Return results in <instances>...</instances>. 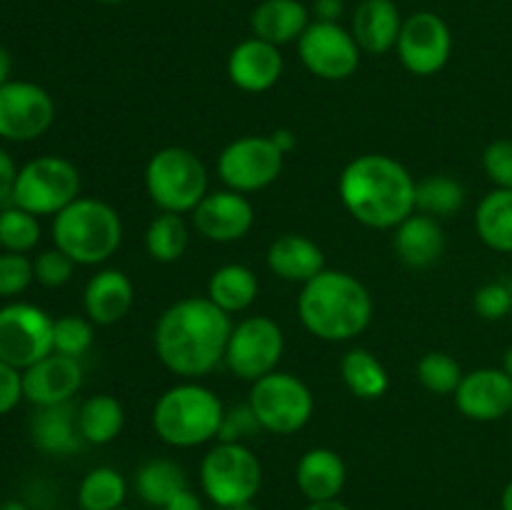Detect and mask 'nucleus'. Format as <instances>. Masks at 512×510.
<instances>
[{"label": "nucleus", "instance_id": "obj_27", "mask_svg": "<svg viewBox=\"0 0 512 510\" xmlns=\"http://www.w3.org/2000/svg\"><path fill=\"white\" fill-rule=\"evenodd\" d=\"M258 275L240 263H228L215 270L208 280V298L228 315L243 313L258 300Z\"/></svg>", "mask_w": 512, "mask_h": 510}, {"label": "nucleus", "instance_id": "obj_26", "mask_svg": "<svg viewBox=\"0 0 512 510\" xmlns=\"http://www.w3.org/2000/svg\"><path fill=\"white\" fill-rule=\"evenodd\" d=\"M313 23L308 8L300 0H263L250 13V30L253 38L265 40L270 45H288L300 40L305 28Z\"/></svg>", "mask_w": 512, "mask_h": 510}, {"label": "nucleus", "instance_id": "obj_10", "mask_svg": "<svg viewBox=\"0 0 512 510\" xmlns=\"http://www.w3.org/2000/svg\"><path fill=\"white\" fill-rule=\"evenodd\" d=\"M283 350V328L268 315H250L233 325L223 363L228 365L235 378L255 383L263 375L278 370Z\"/></svg>", "mask_w": 512, "mask_h": 510}, {"label": "nucleus", "instance_id": "obj_19", "mask_svg": "<svg viewBox=\"0 0 512 510\" xmlns=\"http://www.w3.org/2000/svg\"><path fill=\"white\" fill-rule=\"evenodd\" d=\"M283 75V55L278 45L260 38H248L230 50L228 78L245 93H265Z\"/></svg>", "mask_w": 512, "mask_h": 510}, {"label": "nucleus", "instance_id": "obj_22", "mask_svg": "<svg viewBox=\"0 0 512 510\" xmlns=\"http://www.w3.org/2000/svg\"><path fill=\"white\" fill-rule=\"evenodd\" d=\"M265 260H268L270 273L278 275L285 283L305 285L325 270L323 248L308 235L298 233H285L275 238Z\"/></svg>", "mask_w": 512, "mask_h": 510}, {"label": "nucleus", "instance_id": "obj_2", "mask_svg": "<svg viewBox=\"0 0 512 510\" xmlns=\"http://www.w3.org/2000/svg\"><path fill=\"white\" fill-rule=\"evenodd\" d=\"M418 180L403 163L383 153L358 155L345 165L338 193L345 210L365 228L395 230L415 213Z\"/></svg>", "mask_w": 512, "mask_h": 510}, {"label": "nucleus", "instance_id": "obj_47", "mask_svg": "<svg viewBox=\"0 0 512 510\" xmlns=\"http://www.w3.org/2000/svg\"><path fill=\"white\" fill-rule=\"evenodd\" d=\"M270 138H273V143L278 145L280 153H283V155L293 153L295 145H298V138H295L293 130H288V128H278L275 133H270Z\"/></svg>", "mask_w": 512, "mask_h": 510}, {"label": "nucleus", "instance_id": "obj_16", "mask_svg": "<svg viewBox=\"0 0 512 510\" xmlns=\"http://www.w3.org/2000/svg\"><path fill=\"white\" fill-rule=\"evenodd\" d=\"M253 203L238 190H210L193 210V225L210 243H235L253 228Z\"/></svg>", "mask_w": 512, "mask_h": 510}, {"label": "nucleus", "instance_id": "obj_36", "mask_svg": "<svg viewBox=\"0 0 512 510\" xmlns=\"http://www.w3.org/2000/svg\"><path fill=\"white\" fill-rule=\"evenodd\" d=\"M418 373L420 385L433 395H455L460 380H463V368L453 355L443 353V350H430L423 358L418 360Z\"/></svg>", "mask_w": 512, "mask_h": 510}, {"label": "nucleus", "instance_id": "obj_14", "mask_svg": "<svg viewBox=\"0 0 512 510\" xmlns=\"http://www.w3.org/2000/svg\"><path fill=\"white\" fill-rule=\"evenodd\" d=\"M298 55L305 68L320 80H348L360 65V48L353 33L338 23L313 20L298 40Z\"/></svg>", "mask_w": 512, "mask_h": 510}, {"label": "nucleus", "instance_id": "obj_11", "mask_svg": "<svg viewBox=\"0 0 512 510\" xmlns=\"http://www.w3.org/2000/svg\"><path fill=\"white\" fill-rule=\"evenodd\" d=\"M53 353V318L23 300L0 308V360L23 373Z\"/></svg>", "mask_w": 512, "mask_h": 510}, {"label": "nucleus", "instance_id": "obj_7", "mask_svg": "<svg viewBox=\"0 0 512 510\" xmlns=\"http://www.w3.org/2000/svg\"><path fill=\"white\" fill-rule=\"evenodd\" d=\"M263 485V465L245 443H220L200 463V488L213 505L253 503Z\"/></svg>", "mask_w": 512, "mask_h": 510}, {"label": "nucleus", "instance_id": "obj_34", "mask_svg": "<svg viewBox=\"0 0 512 510\" xmlns=\"http://www.w3.org/2000/svg\"><path fill=\"white\" fill-rule=\"evenodd\" d=\"M465 203V188L450 175H430L415 188V210L433 218H448Z\"/></svg>", "mask_w": 512, "mask_h": 510}, {"label": "nucleus", "instance_id": "obj_8", "mask_svg": "<svg viewBox=\"0 0 512 510\" xmlns=\"http://www.w3.org/2000/svg\"><path fill=\"white\" fill-rule=\"evenodd\" d=\"M248 405L253 408L260 428L275 435H293L313 418L315 398L298 375L273 370L255 380Z\"/></svg>", "mask_w": 512, "mask_h": 510}, {"label": "nucleus", "instance_id": "obj_55", "mask_svg": "<svg viewBox=\"0 0 512 510\" xmlns=\"http://www.w3.org/2000/svg\"><path fill=\"white\" fill-rule=\"evenodd\" d=\"M118 510H135V508H128V505H123V508H118Z\"/></svg>", "mask_w": 512, "mask_h": 510}, {"label": "nucleus", "instance_id": "obj_41", "mask_svg": "<svg viewBox=\"0 0 512 510\" xmlns=\"http://www.w3.org/2000/svg\"><path fill=\"white\" fill-rule=\"evenodd\" d=\"M260 423L255 418L253 408L248 403L245 405H233V408L225 410L223 423H220L218 440L220 443H248L253 435L260 433Z\"/></svg>", "mask_w": 512, "mask_h": 510}, {"label": "nucleus", "instance_id": "obj_24", "mask_svg": "<svg viewBox=\"0 0 512 510\" xmlns=\"http://www.w3.org/2000/svg\"><path fill=\"white\" fill-rule=\"evenodd\" d=\"M403 18L393 0H363L353 15L355 43L370 55H383L398 45Z\"/></svg>", "mask_w": 512, "mask_h": 510}, {"label": "nucleus", "instance_id": "obj_9", "mask_svg": "<svg viewBox=\"0 0 512 510\" xmlns=\"http://www.w3.org/2000/svg\"><path fill=\"white\" fill-rule=\"evenodd\" d=\"M80 198V173L68 158L40 155L20 168L13 203L33 215H58Z\"/></svg>", "mask_w": 512, "mask_h": 510}, {"label": "nucleus", "instance_id": "obj_25", "mask_svg": "<svg viewBox=\"0 0 512 510\" xmlns=\"http://www.w3.org/2000/svg\"><path fill=\"white\" fill-rule=\"evenodd\" d=\"M395 253L410 268H430L445 250V233L438 218L415 210L395 228Z\"/></svg>", "mask_w": 512, "mask_h": 510}, {"label": "nucleus", "instance_id": "obj_28", "mask_svg": "<svg viewBox=\"0 0 512 510\" xmlns=\"http://www.w3.org/2000/svg\"><path fill=\"white\" fill-rule=\"evenodd\" d=\"M185 488H190L185 470L170 458L145 460L135 473V493L150 508L163 510Z\"/></svg>", "mask_w": 512, "mask_h": 510}, {"label": "nucleus", "instance_id": "obj_17", "mask_svg": "<svg viewBox=\"0 0 512 510\" xmlns=\"http://www.w3.org/2000/svg\"><path fill=\"white\" fill-rule=\"evenodd\" d=\"M455 405L468 420L495 423L512 413V378L503 368H478L465 373L455 390Z\"/></svg>", "mask_w": 512, "mask_h": 510}, {"label": "nucleus", "instance_id": "obj_1", "mask_svg": "<svg viewBox=\"0 0 512 510\" xmlns=\"http://www.w3.org/2000/svg\"><path fill=\"white\" fill-rule=\"evenodd\" d=\"M233 320L213 300L183 298L165 308L155 325V353L170 373L198 380L225 360Z\"/></svg>", "mask_w": 512, "mask_h": 510}, {"label": "nucleus", "instance_id": "obj_30", "mask_svg": "<svg viewBox=\"0 0 512 510\" xmlns=\"http://www.w3.org/2000/svg\"><path fill=\"white\" fill-rule=\"evenodd\" d=\"M78 425L88 445H108L123 433L125 410L118 398L108 393L90 395L78 405Z\"/></svg>", "mask_w": 512, "mask_h": 510}, {"label": "nucleus", "instance_id": "obj_57", "mask_svg": "<svg viewBox=\"0 0 512 510\" xmlns=\"http://www.w3.org/2000/svg\"><path fill=\"white\" fill-rule=\"evenodd\" d=\"M75 510H80V508H75Z\"/></svg>", "mask_w": 512, "mask_h": 510}, {"label": "nucleus", "instance_id": "obj_56", "mask_svg": "<svg viewBox=\"0 0 512 510\" xmlns=\"http://www.w3.org/2000/svg\"><path fill=\"white\" fill-rule=\"evenodd\" d=\"M510 425H512V413H510Z\"/></svg>", "mask_w": 512, "mask_h": 510}, {"label": "nucleus", "instance_id": "obj_46", "mask_svg": "<svg viewBox=\"0 0 512 510\" xmlns=\"http://www.w3.org/2000/svg\"><path fill=\"white\" fill-rule=\"evenodd\" d=\"M163 510H205V508H203V500H200L193 490L185 488V490H180V493L175 495V498L170 500Z\"/></svg>", "mask_w": 512, "mask_h": 510}, {"label": "nucleus", "instance_id": "obj_23", "mask_svg": "<svg viewBox=\"0 0 512 510\" xmlns=\"http://www.w3.org/2000/svg\"><path fill=\"white\" fill-rule=\"evenodd\" d=\"M348 468L333 448H310L295 465V483L308 503L335 500L345 488Z\"/></svg>", "mask_w": 512, "mask_h": 510}, {"label": "nucleus", "instance_id": "obj_20", "mask_svg": "<svg viewBox=\"0 0 512 510\" xmlns=\"http://www.w3.org/2000/svg\"><path fill=\"white\" fill-rule=\"evenodd\" d=\"M30 438L35 448L55 458H68L78 453L85 445L78 425V405L70 400V403L45 405L35 410L30 420Z\"/></svg>", "mask_w": 512, "mask_h": 510}, {"label": "nucleus", "instance_id": "obj_5", "mask_svg": "<svg viewBox=\"0 0 512 510\" xmlns=\"http://www.w3.org/2000/svg\"><path fill=\"white\" fill-rule=\"evenodd\" d=\"M225 408L218 395L195 380L173 385L153 408V428L173 448H198L218 438Z\"/></svg>", "mask_w": 512, "mask_h": 510}, {"label": "nucleus", "instance_id": "obj_35", "mask_svg": "<svg viewBox=\"0 0 512 510\" xmlns=\"http://www.w3.org/2000/svg\"><path fill=\"white\" fill-rule=\"evenodd\" d=\"M38 243V215L18 208V205H5V208H0V248H3L5 253L28 255Z\"/></svg>", "mask_w": 512, "mask_h": 510}, {"label": "nucleus", "instance_id": "obj_6", "mask_svg": "<svg viewBox=\"0 0 512 510\" xmlns=\"http://www.w3.org/2000/svg\"><path fill=\"white\" fill-rule=\"evenodd\" d=\"M145 190L160 213H193L208 190V168L188 148L168 145L145 165Z\"/></svg>", "mask_w": 512, "mask_h": 510}, {"label": "nucleus", "instance_id": "obj_44", "mask_svg": "<svg viewBox=\"0 0 512 510\" xmlns=\"http://www.w3.org/2000/svg\"><path fill=\"white\" fill-rule=\"evenodd\" d=\"M20 168L15 165V160L10 158L8 150L0 148V208L13 203L15 183H18Z\"/></svg>", "mask_w": 512, "mask_h": 510}, {"label": "nucleus", "instance_id": "obj_33", "mask_svg": "<svg viewBox=\"0 0 512 510\" xmlns=\"http://www.w3.org/2000/svg\"><path fill=\"white\" fill-rule=\"evenodd\" d=\"M188 223L178 213H160L145 230V250L158 263H175L188 248Z\"/></svg>", "mask_w": 512, "mask_h": 510}, {"label": "nucleus", "instance_id": "obj_43", "mask_svg": "<svg viewBox=\"0 0 512 510\" xmlns=\"http://www.w3.org/2000/svg\"><path fill=\"white\" fill-rule=\"evenodd\" d=\"M23 400V373L0 360V418Z\"/></svg>", "mask_w": 512, "mask_h": 510}, {"label": "nucleus", "instance_id": "obj_13", "mask_svg": "<svg viewBox=\"0 0 512 510\" xmlns=\"http://www.w3.org/2000/svg\"><path fill=\"white\" fill-rule=\"evenodd\" d=\"M55 103L48 90L28 80H10L0 88V138L30 143L50 130Z\"/></svg>", "mask_w": 512, "mask_h": 510}, {"label": "nucleus", "instance_id": "obj_37", "mask_svg": "<svg viewBox=\"0 0 512 510\" xmlns=\"http://www.w3.org/2000/svg\"><path fill=\"white\" fill-rule=\"evenodd\" d=\"M93 320L80 315H63L53 320V353L68 355V358H83L93 345Z\"/></svg>", "mask_w": 512, "mask_h": 510}, {"label": "nucleus", "instance_id": "obj_3", "mask_svg": "<svg viewBox=\"0 0 512 510\" xmlns=\"http://www.w3.org/2000/svg\"><path fill=\"white\" fill-rule=\"evenodd\" d=\"M303 328L325 343H348L373 320V298L355 275L328 270L303 285L298 295Z\"/></svg>", "mask_w": 512, "mask_h": 510}, {"label": "nucleus", "instance_id": "obj_32", "mask_svg": "<svg viewBox=\"0 0 512 510\" xmlns=\"http://www.w3.org/2000/svg\"><path fill=\"white\" fill-rule=\"evenodd\" d=\"M128 498V483L115 468H93L78 485L80 510H118Z\"/></svg>", "mask_w": 512, "mask_h": 510}, {"label": "nucleus", "instance_id": "obj_42", "mask_svg": "<svg viewBox=\"0 0 512 510\" xmlns=\"http://www.w3.org/2000/svg\"><path fill=\"white\" fill-rule=\"evenodd\" d=\"M483 168L495 188L512 190V138L495 140L485 148Z\"/></svg>", "mask_w": 512, "mask_h": 510}, {"label": "nucleus", "instance_id": "obj_51", "mask_svg": "<svg viewBox=\"0 0 512 510\" xmlns=\"http://www.w3.org/2000/svg\"><path fill=\"white\" fill-rule=\"evenodd\" d=\"M0 510H30L28 505L23 503V500H5V503H0Z\"/></svg>", "mask_w": 512, "mask_h": 510}, {"label": "nucleus", "instance_id": "obj_53", "mask_svg": "<svg viewBox=\"0 0 512 510\" xmlns=\"http://www.w3.org/2000/svg\"><path fill=\"white\" fill-rule=\"evenodd\" d=\"M500 368H503L505 373H508L510 378H512V345H510L508 350H505V355H503V365H500Z\"/></svg>", "mask_w": 512, "mask_h": 510}, {"label": "nucleus", "instance_id": "obj_39", "mask_svg": "<svg viewBox=\"0 0 512 510\" xmlns=\"http://www.w3.org/2000/svg\"><path fill=\"white\" fill-rule=\"evenodd\" d=\"M75 273V263L58 248L43 250L33 258V275L43 288H63Z\"/></svg>", "mask_w": 512, "mask_h": 510}, {"label": "nucleus", "instance_id": "obj_48", "mask_svg": "<svg viewBox=\"0 0 512 510\" xmlns=\"http://www.w3.org/2000/svg\"><path fill=\"white\" fill-rule=\"evenodd\" d=\"M10 70H13V58H10L8 50L0 45V88L5 83H10Z\"/></svg>", "mask_w": 512, "mask_h": 510}, {"label": "nucleus", "instance_id": "obj_21", "mask_svg": "<svg viewBox=\"0 0 512 510\" xmlns=\"http://www.w3.org/2000/svg\"><path fill=\"white\" fill-rule=\"evenodd\" d=\"M135 300L133 280L118 268L98 270L83 293L85 315L95 325H113L130 313Z\"/></svg>", "mask_w": 512, "mask_h": 510}, {"label": "nucleus", "instance_id": "obj_50", "mask_svg": "<svg viewBox=\"0 0 512 510\" xmlns=\"http://www.w3.org/2000/svg\"><path fill=\"white\" fill-rule=\"evenodd\" d=\"M500 508H503V510H512V478L508 480V485H505L503 498H500Z\"/></svg>", "mask_w": 512, "mask_h": 510}, {"label": "nucleus", "instance_id": "obj_45", "mask_svg": "<svg viewBox=\"0 0 512 510\" xmlns=\"http://www.w3.org/2000/svg\"><path fill=\"white\" fill-rule=\"evenodd\" d=\"M315 20H325V23H338L343 15V0H315Z\"/></svg>", "mask_w": 512, "mask_h": 510}, {"label": "nucleus", "instance_id": "obj_54", "mask_svg": "<svg viewBox=\"0 0 512 510\" xmlns=\"http://www.w3.org/2000/svg\"><path fill=\"white\" fill-rule=\"evenodd\" d=\"M100 3H110V5H115V3H123V0H100Z\"/></svg>", "mask_w": 512, "mask_h": 510}, {"label": "nucleus", "instance_id": "obj_15", "mask_svg": "<svg viewBox=\"0 0 512 510\" xmlns=\"http://www.w3.org/2000/svg\"><path fill=\"white\" fill-rule=\"evenodd\" d=\"M395 50H398V58L405 70L420 75V78H430V75L440 73L450 60L453 35L440 15L420 10L403 20Z\"/></svg>", "mask_w": 512, "mask_h": 510}, {"label": "nucleus", "instance_id": "obj_31", "mask_svg": "<svg viewBox=\"0 0 512 510\" xmlns=\"http://www.w3.org/2000/svg\"><path fill=\"white\" fill-rule=\"evenodd\" d=\"M340 375L350 393L358 400H378L388 390L390 378L385 365L370 350L353 348L340 360Z\"/></svg>", "mask_w": 512, "mask_h": 510}, {"label": "nucleus", "instance_id": "obj_29", "mask_svg": "<svg viewBox=\"0 0 512 510\" xmlns=\"http://www.w3.org/2000/svg\"><path fill=\"white\" fill-rule=\"evenodd\" d=\"M475 230L490 250L512 253V190L495 188L480 200Z\"/></svg>", "mask_w": 512, "mask_h": 510}, {"label": "nucleus", "instance_id": "obj_18", "mask_svg": "<svg viewBox=\"0 0 512 510\" xmlns=\"http://www.w3.org/2000/svg\"><path fill=\"white\" fill-rule=\"evenodd\" d=\"M83 385V365L78 358L50 353L23 370V398L35 408L70 403Z\"/></svg>", "mask_w": 512, "mask_h": 510}, {"label": "nucleus", "instance_id": "obj_52", "mask_svg": "<svg viewBox=\"0 0 512 510\" xmlns=\"http://www.w3.org/2000/svg\"><path fill=\"white\" fill-rule=\"evenodd\" d=\"M213 510H258L253 503H243V505H213Z\"/></svg>", "mask_w": 512, "mask_h": 510}, {"label": "nucleus", "instance_id": "obj_4", "mask_svg": "<svg viewBox=\"0 0 512 510\" xmlns=\"http://www.w3.org/2000/svg\"><path fill=\"white\" fill-rule=\"evenodd\" d=\"M53 243L75 265H100L118 253L123 220L118 210L98 198H83L53 215Z\"/></svg>", "mask_w": 512, "mask_h": 510}, {"label": "nucleus", "instance_id": "obj_38", "mask_svg": "<svg viewBox=\"0 0 512 510\" xmlns=\"http://www.w3.org/2000/svg\"><path fill=\"white\" fill-rule=\"evenodd\" d=\"M35 280L33 260L23 253H0V298H18Z\"/></svg>", "mask_w": 512, "mask_h": 510}, {"label": "nucleus", "instance_id": "obj_12", "mask_svg": "<svg viewBox=\"0 0 512 510\" xmlns=\"http://www.w3.org/2000/svg\"><path fill=\"white\" fill-rule=\"evenodd\" d=\"M285 155L270 135H243L218 155V175L225 188L238 193H258L273 185L283 173Z\"/></svg>", "mask_w": 512, "mask_h": 510}, {"label": "nucleus", "instance_id": "obj_49", "mask_svg": "<svg viewBox=\"0 0 512 510\" xmlns=\"http://www.w3.org/2000/svg\"><path fill=\"white\" fill-rule=\"evenodd\" d=\"M305 510H353V508H350V505H345L340 498H335V500H320V503H310Z\"/></svg>", "mask_w": 512, "mask_h": 510}, {"label": "nucleus", "instance_id": "obj_40", "mask_svg": "<svg viewBox=\"0 0 512 510\" xmlns=\"http://www.w3.org/2000/svg\"><path fill=\"white\" fill-rule=\"evenodd\" d=\"M475 313L483 320H503L512 310V288L503 280H493L475 290L473 298Z\"/></svg>", "mask_w": 512, "mask_h": 510}]
</instances>
